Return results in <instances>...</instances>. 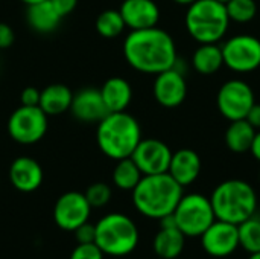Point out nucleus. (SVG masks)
Here are the masks:
<instances>
[{"label":"nucleus","instance_id":"obj_1","mask_svg":"<svg viewBox=\"0 0 260 259\" xmlns=\"http://www.w3.org/2000/svg\"><path fill=\"white\" fill-rule=\"evenodd\" d=\"M123 55L126 63L142 73L158 75L177 64L174 38L157 26L131 31L123 41Z\"/></svg>","mask_w":260,"mask_h":259},{"label":"nucleus","instance_id":"obj_2","mask_svg":"<svg viewBox=\"0 0 260 259\" xmlns=\"http://www.w3.org/2000/svg\"><path fill=\"white\" fill-rule=\"evenodd\" d=\"M183 197V186L169 172L143 176L133 189V203L146 218L160 220L174 214Z\"/></svg>","mask_w":260,"mask_h":259},{"label":"nucleus","instance_id":"obj_3","mask_svg":"<svg viewBox=\"0 0 260 259\" xmlns=\"http://www.w3.org/2000/svg\"><path fill=\"white\" fill-rule=\"evenodd\" d=\"M96 140L101 151L114 160L131 157L142 140V128L134 116L126 111L108 113L98 122Z\"/></svg>","mask_w":260,"mask_h":259},{"label":"nucleus","instance_id":"obj_4","mask_svg":"<svg viewBox=\"0 0 260 259\" xmlns=\"http://www.w3.org/2000/svg\"><path fill=\"white\" fill-rule=\"evenodd\" d=\"M210 203L216 220L238 226L254 217L257 209V195L250 183L232 179L219 183L213 189Z\"/></svg>","mask_w":260,"mask_h":259},{"label":"nucleus","instance_id":"obj_5","mask_svg":"<svg viewBox=\"0 0 260 259\" xmlns=\"http://www.w3.org/2000/svg\"><path fill=\"white\" fill-rule=\"evenodd\" d=\"M94 244L108 256H126L133 253L140 240L136 223L125 214L113 212L102 217L96 224Z\"/></svg>","mask_w":260,"mask_h":259},{"label":"nucleus","instance_id":"obj_6","mask_svg":"<svg viewBox=\"0 0 260 259\" xmlns=\"http://www.w3.org/2000/svg\"><path fill=\"white\" fill-rule=\"evenodd\" d=\"M230 24L225 5L218 0H197L186 12L187 32L200 44L218 43Z\"/></svg>","mask_w":260,"mask_h":259},{"label":"nucleus","instance_id":"obj_7","mask_svg":"<svg viewBox=\"0 0 260 259\" xmlns=\"http://www.w3.org/2000/svg\"><path fill=\"white\" fill-rule=\"evenodd\" d=\"M174 218L186 237H201L216 220L210 198L201 194L183 195L174 211Z\"/></svg>","mask_w":260,"mask_h":259},{"label":"nucleus","instance_id":"obj_8","mask_svg":"<svg viewBox=\"0 0 260 259\" xmlns=\"http://www.w3.org/2000/svg\"><path fill=\"white\" fill-rule=\"evenodd\" d=\"M47 114L37 105H20L8 119V134L21 145H32L41 140L47 131Z\"/></svg>","mask_w":260,"mask_h":259},{"label":"nucleus","instance_id":"obj_9","mask_svg":"<svg viewBox=\"0 0 260 259\" xmlns=\"http://www.w3.org/2000/svg\"><path fill=\"white\" fill-rule=\"evenodd\" d=\"M219 113L232 121L245 119L254 102L253 89L242 79H230L224 82L216 98Z\"/></svg>","mask_w":260,"mask_h":259},{"label":"nucleus","instance_id":"obj_10","mask_svg":"<svg viewBox=\"0 0 260 259\" xmlns=\"http://www.w3.org/2000/svg\"><path fill=\"white\" fill-rule=\"evenodd\" d=\"M224 64L235 72L247 73L260 67V40L253 35H236L222 46Z\"/></svg>","mask_w":260,"mask_h":259},{"label":"nucleus","instance_id":"obj_11","mask_svg":"<svg viewBox=\"0 0 260 259\" xmlns=\"http://www.w3.org/2000/svg\"><path fill=\"white\" fill-rule=\"evenodd\" d=\"M91 214V206L85 195L78 191L62 194L53 208V220L62 231L73 232L81 224L87 223Z\"/></svg>","mask_w":260,"mask_h":259},{"label":"nucleus","instance_id":"obj_12","mask_svg":"<svg viewBox=\"0 0 260 259\" xmlns=\"http://www.w3.org/2000/svg\"><path fill=\"white\" fill-rule=\"evenodd\" d=\"M201 244L209 256L227 258L233 255L239 247L238 226L227 221L215 220L201 235Z\"/></svg>","mask_w":260,"mask_h":259},{"label":"nucleus","instance_id":"obj_13","mask_svg":"<svg viewBox=\"0 0 260 259\" xmlns=\"http://www.w3.org/2000/svg\"><path fill=\"white\" fill-rule=\"evenodd\" d=\"M171 157V148L158 139H142L131 154V159L143 176L168 172Z\"/></svg>","mask_w":260,"mask_h":259},{"label":"nucleus","instance_id":"obj_14","mask_svg":"<svg viewBox=\"0 0 260 259\" xmlns=\"http://www.w3.org/2000/svg\"><path fill=\"white\" fill-rule=\"evenodd\" d=\"M154 98L155 101L166 107L174 108L183 104V101L187 96V84L180 70L175 67L168 69L155 76L154 81Z\"/></svg>","mask_w":260,"mask_h":259},{"label":"nucleus","instance_id":"obj_15","mask_svg":"<svg viewBox=\"0 0 260 259\" xmlns=\"http://www.w3.org/2000/svg\"><path fill=\"white\" fill-rule=\"evenodd\" d=\"M70 111L81 122H101L110 113L101 90L94 87H85L73 93Z\"/></svg>","mask_w":260,"mask_h":259},{"label":"nucleus","instance_id":"obj_16","mask_svg":"<svg viewBox=\"0 0 260 259\" xmlns=\"http://www.w3.org/2000/svg\"><path fill=\"white\" fill-rule=\"evenodd\" d=\"M119 11L131 31L154 27L160 20V9L154 0H123Z\"/></svg>","mask_w":260,"mask_h":259},{"label":"nucleus","instance_id":"obj_17","mask_svg":"<svg viewBox=\"0 0 260 259\" xmlns=\"http://www.w3.org/2000/svg\"><path fill=\"white\" fill-rule=\"evenodd\" d=\"M9 180L20 192H34L43 183V168L32 157H17L9 166Z\"/></svg>","mask_w":260,"mask_h":259},{"label":"nucleus","instance_id":"obj_18","mask_svg":"<svg viewBox=\"0 0 260 259\" xmlns=\"http://www.w3.org/2000/svg\"><path fill=\"white\" fill-rule=\"evenodd\" d=\"M168 172L183 188L192 185L201 172V159L197 151L190 148H181L172 153Z\"/></svg>","mask_w":260,"mask_h":259},{"label":"nucleus","instance_id":"obj_19","mask_svg":"<svg viewBox=\"0 0 260 259\" xmlns=\"http://www.w3.org/2000/svg\"><path fill=\"white\" fill-rule=\"evenodd\" d=\"M26 20L32 31L38 34H50L59 26L62 17L53 8L50 0H44L27 6Z\"/></svg>","mask_w":260,"mask_h":259},{"label":"nucleus","instance_id":"obj_20","mask_svg":"<svg viewBox=\"0 0 260 259\" xmlns=\"http://www.w3.org/2000/svg\"><path fill=\"white\" fill-rule=\"evenodd\" d=\"M99 90L110 113L125 111L133 99L131 84L120 76H113L107 79Z\"/></svg>","mask_w":260,"mask_h":259},{"label":"nucleus","instance_id":"obj_21","mask_svg":"<svg viewBox=\"0 0 260 259\" xmlns=\"http://www.w3.org/2000/svg\"><path fill=\"white\" fill-rule=\"evenodd\" d=\"M73 92L64 84H50L41 90L38 107L47 116H58L70 110Z\"/></svg>","mask_w":260,"mask_h":259},{"label":"nucleus","instance_id":"obj_22","mask_svg":"<svg viewBox=\"0 0 260 259\" xmlns=\"http://www.w3.org/2000/svg\"><path fill=\"white\" fill-rule=\"evenodd\" d=\"M186 235L178 227H160L152 247L161 259H177L184 250Z\"/></svg>","mask_w":260,"mask_h":259},{"label":"nucleus","instance_id":"obj_23","mask_svg":"<svg viewBox=\"0 0 260 259\" xmlns=\"http://www.w3.org/2000/svg\"><path fill=\"white\" fill-rule=\"evenodd\" d=\"M192 64L201 75H213L224 66L222 47L216 43H203L193 52Z\"/></svg>","mask_w":260,"mask_h":259},{"label":"nucleus","instance_id":"obj_24","mask_svg":"<svg viewBox=\"0 0 260 259\" xmlns=\"http://www.w3.org/2000/svg\"><path fill=\"white\" fill-rule=\"evenodd\" d=\"M256 130L250 125L247 119L232 121L225 131V143L230 151L242 154L250 151Z\"/></svg>","mask_w":260,"mask_h":259},{"label":"nucleus","instance_id":"obj_25","mask_svg":"<svg viewBox=\"0 0 260 259\" xmlns=\"http://www.w3.org/2000/svg\"><path fill=\"white\" fill-rule=\"evenodd\" d=\"M142 177H143V174L140 172L139 166L134 163V160L131 157L117 160V165L114 166V171H113V183L119 189L133 191Z\"/></svg>","mask_w":260,"mask_h":259},{"label":"nucleus","instance_id":"obj_26","mask_svg":"<svg viewBox=\"0 0 260 259\" xmlns=\"http://www.w3.org/2000/svg\"><path fill=\"white\" fill-rule=\"evenodd\" d=\"M239 247H242L248 255L260 252V218L251 217L244 223L238 224Z\"/></svg>","mask_w":260,"mask_h":259},{"label":"nucleus","instance_id":"obj_27","mask_svg":"<svg viewBox=\"0 0 260 259\" xmlns=\"http://www.w3.org/2000/svg\"><path fill=\"white\" fill-rule=\"evenodd\" d=\"M96 31L104 38H116L126 27L119 9L102 11L96 18Z\"/></svg>","mask_w":260,"mask_h":259},{"label":"nucleus","instance_id":"obj_28","mask_svg":"<svg viewBox=\"0 0 260 259\" xmlns=\"http://www.w3.org/2000/svg\"><path fill=\"white\" fill-rule=\"evenodd\" d=\"M225 9L230 21L247 23L251 21L257 14V5L254 0H229L225 3Z\"/></svg>","mask_w":260,"mask_h":259},{"label":"nucleus","instance_id":"obj_29","mask_svg":"<svg viewBox=\"0 0 260 259\" xmlns=\"http://www.w3.org/2000/svg\"><path fill=\"white\" fill-rule=\"evenodd\" d=\"M85 198L93 208H104L111 200V188L104 182H96L90 185L85 191Z\"/></svg>","mask_w":260,"mask_h":259},{"label":"nucleus","instance_id":"obj_30","mask_svg":"<svg viewBox=\"0 0 260 259\" xmlns=\"http://www.w3.org/2000/svg\"><path fill=\"white\" fill-rule=\"evenodd\" d=\"M70 259H104V252L94 243L78 244L73 249Z\"/></svg>","mask_w":260,"mask_h":259},{"label":"nucleus","instance_id":"obj_31","mask_svg":"<svg viewBox=\"0 0 260 259\" xmlns=\"http://www.w3.org/2000/svg\"><path fill=\"white\" fill-rule=\"evenodd\" d=\"M75 237L78 244H88V243H94L96 238V226L91 223H84L79 227H76L75 231Z\"/></svg>","mask_w":260,"mask_h":259},{"label":"nucleus","instance_id":"obj_32","mask_svg":"<svg viewBox=\"0 0 260 259\" xmlns=\"http://www.w3.org/2000/svg\"><path fill=\"white\" fill-rule=\"evenodd\" d=\"M40 95H41V92L38 89H35V87H26L20 93V102H21V105L37 107L40 104Z\"/></svg>","mask_w":260,"mask_h":259},{"label":"nucleus","instance_id":"obj_33","mask_svg":"<svg viewBox=\"0 0 260 259\" xmlns=\"http://www.w3.org/2000/svg\"><path fill=\"white\" fill-rule=\"evenodd\" d=\"M14 40H15V34L12 27L8 23L0 21V49H8L9 46H12Z\"/></svg>","mask_w":260,"mask_h":259},{"label":"nucleus","instance_id":"obj_34","mask_svg":"<svg viewBox=\"0 0 260 259\" xmlns=\"http://www.w3.org/2000/svg\"><path fill=\"white\" fill-rule=\"evenodd\" d=\"M50 3L58 11V14L64 18L66 15L73 12V9L78 5V0H50Z\"/></svg>","mask_w":260,"mask_h":259},{"label":"nucleus","instance_id":"obj_35","mask_svg":"<svg viewBox=\"0 0 260 259\" xmlns=\"http://www.w3.org/2000/svg\"><path fill=\"white\" fill-rule=\"evenodd\" d=\"M245 119L250 122V125L254 130H260V104H254L250 108V111H248V114H247Z\"/></svg>","mask_w":260,"mask_h":259},{"label":"nucleus","instance_id":"obj_36","mask_svg":"<svg viewBox=\"0 0 260 259\" xmlns=\"http://www.w3.org/2000/svg\"><path fill=\"white\" fill-rule=\"evenodd\" d=\"M251 154L254 156L256 160L260 162V131H256L254 134V139H253V143H251V148H250Z\"/></svg>","mask_w":260,"mask_h":259},{"label":"nucleus","instance_id":"obj_37","mask_svg":"<svg viewBox=\"0 0 260 259\" xmlns=\"http://www.w3.org/2000/svg\"><path fill=\"white\" fill-rule=\"evenodd\" d=\"M175 3H178V5H184V6H189L190 3H193V2H197V0H174Z\"/></svg>","mask_w":260,"mask_h":259},{"label":"nucleus","instance_id":"obj_38","mask_svg":"<svg viewBox=\"0 0 260 259\" xmlns=\"http://www.w3.org/2000/svg\"><path fill=\"white\" fill-rule=\"evenodd\" d=\"M26 6H29V5H35V3H40V2H44V0H21Z\"/></svg>","mask_w":260,"mask_h":259},{"label":"nucleus","instance_id":"obj_39","mask_svg":"<svg viewBox=\"0 0 260 259\" xmlns=\"http://www.w3.org/2000/svg\"><path fill=\"white\" fill-rule=\"evenodd\" d=\"M248 259H260V252L259 253H253V255H250Z\"/></svg>","mask_w":260,"mask_h":259},{"label":"nucleus","instance_id":"obj_40","mask_svg":"<svg viewBox=\"0 0 260 259\" xmlns=\"http://www.w3.org/2000/svg\"><path fill=\"white\" fill-rule=\"evenodd\" d=\"M218 2H221V3H224V5H225V3H227L229 0H218Z\"/></svg>","mask_w":260,"mask_h":259},{"label":"nucleus","instance_id":"obj_41","mask_svg":"<svg viewBox=\"0 0 260 259\" xmlns=\"http://www.w3.org/2000/svg\"><path fill=\"white\" fill-rule=\"evenodd\" d=\"M259 179H260V171H259Z\"/></svg>","mask_w":260,"mask_h":259},{"label":"nucleus","instance_id":"obj_42","mask_svg":"<svg viewBox=\"0 0 260 259\" xmlns=\"http://www.w3.org/2000/svg\"><path fill=\"white\" fill-rule=\"evenodd\" d=\"M259 218H260V215H259Z\"/></svg>","mask_w":260,"mask_h":259}]
</instances>
